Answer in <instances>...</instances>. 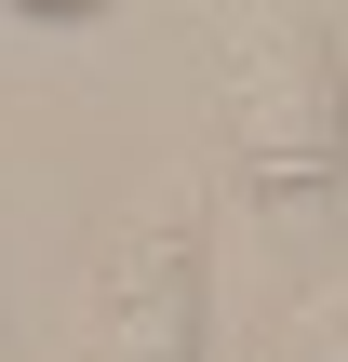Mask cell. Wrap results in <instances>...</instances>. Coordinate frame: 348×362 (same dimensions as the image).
<instances>
[{
    "mask_svg": "<svg viewBox=\"0 0 348 362\" xmlns=\"http://www.w3.org/2000/svg\"><path fill=\"white\" fill-rule=\"evenodd\" d=\"M0 362H13V336H0Z\"/></svg>",
    "mask_w": 348,
    "mask_h": 362,
    "instance_id": "5",
    "label": "cell"
},
{
    "mask_svg": "<svg viewBox=\"0 0 348 362\" xmlns=\"http://www.w3.org/2000/svg\"><path fill=\"white\" fill-rule=\"evenodd\" d=\"M13 13H54V27H67V13H107V0H13Z\"/></svg>",
    "mask_w": 348,
    "mask_h": 362,
    "instance_id": "4",
    "label": "cell"
},
{
    "mask_svg": "<svg viewBox=\"0 0 348 362\" xmlns=\"http://www.w3.org/2000/svg\"><path fill=\"white\" fill-rule=\"evenodd\" d=\"M215 134L228 175L282 215H322L348 188V67L308 0H241L215 27Z\"/></svg>",
    "mask_w": 348,
    "mask_h": 362,
    "instance_id": "1",
    "label": "cell"
},
{
    "mask_svg": "<svg viewBox=\"0 0 348 362\" xmlns=\"http://www.w3.org/2000/svg\"><path fill=\"white\" fill-rule=\"evenodd\" d=\"M201 322V228L188 215H121L94 255V309H80V362H188Z\"/></svg>",
    "mask_w": 348,
    "mask_h": 362,
    "instance_id": "2",
    "label": "cell"
},
{
    "mask_svg": "<svg viewBox=\"0 0 348 362\" xmlns=\"http://www.w3.org/2000/svg\"><path fill=\"white\" fill-rule=\"evenodd\" d=\"M268 362H348V282L295 296V322H282V349H268Z\"/></svg>",
    "mask_w": 348,
    "mask_h": 362,
    "instance_id": "3",
    "label": "cell"
}]
</instances>
